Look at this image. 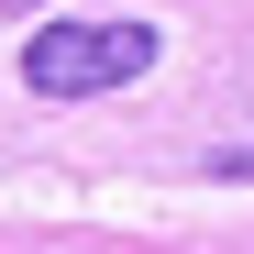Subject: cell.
Masks as SVG:
<instances>
[{
	"mask_svg": "<svg viewBox=\"0 0 254 254\" xmlns=\"http://www.w3.org/2000/svg\"><path fill=\"white\" fill-rule=\"evenodd\" d=\"M166 56L155 22H77V11H45L22 33V89L33 100H111Z\"/></svg>",
	"mask_w": 254,
	"mask_h": 254,
	"instance_id": "obj_1",
	"label": "cell"
},
{
	"mask_svg": "<svg viewBox=\"0 0 254 254\" xmlns=\"http://www.w3.org/2000/svg\"><path fill=\"white\" fill-rule=\"evenodd\" d=\"M199 177H210V188H243V177H254V144H210Z\"/></svg>",
	"mask_w": 254,
	"mask_h": 254,
	"instance_id": "obj_2",
	"label": "cell"
}]
</instances>
